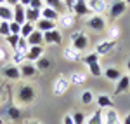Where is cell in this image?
Masks as SVG:
<instances>
[{
    "instance_id": "obj_11",
    "label": "cell",
    "mask_w": 130,
    "mask_h": 124,
    "mask_svg": "<svg viewBox=\"0 0 130 124\" xmlns=\"http://www.w3.org/2000/svg\"><path fill=\"white\" fill-rule=\"evenodd\" d=\"M42 56H43V46H31L26 52V61L37 63Z\"/></svg>"
},
{
    "instance_id": "obj_36",
    "label": "cell",
    "mask_w": 130,
    "mask_h": 124,
    "mask_svg": "<svg viewBox=\"0 0 130 124\" xmlns=\"http://www.w3.org/2000/svg\"><path fill=\"white\" fill-rule=\"evenodd\" d=\"M0 35H2V37H9L10 35L9 21H0Z\"/></svg>"
},
{
    "instance_id": "obj_20",
    "label": "cell",
    "mask_w": 130,
    "mask_h": 124,
    "mask_svg": "<svg viewBox=\"0 0 130 124\" xmlns=\"http://www.w3.org/2000/svg\"><path fill=\"white\" fill-rule=\"evenodd\" d=\"M62 56H64V60H68V61H80L82 60V54L73 46H68V47H64V51H62Z\"/></svg>"
},
{
    "instance_id": "obj_32",
    "label": "cell",
    "mask_w": 130,
    "mask_h": 124,
    "mask_svg": "<svg viewBox=\"0 0 130 124\" xmlns=\"http://www.w3.org/2000/svg\"><path fill=\"white\" fill-rule=\"evenodd\" d=\"M33 31H35V25L26 21V23L21 26V37H23V39H28V37H30Z\"/></svg>"
},
{
    "instance_id": "obj_34",
    "label": "cell",
    "mask_w": 130,
    "mask_h": 124,
    "mask_svg": "<svg viewBox=\"0 0 130 124\" xmlns=\"http://www.w3.org/2000/svg\"><path fill=\"white\" fill-rule=\"evenodd\" d=\"M80 100H82V103H83V105H90L94 100H95V98H94V93H92L90 89H85V91L82 93Z\"/></svg>"
},
{
    "instance_id": "obj_27",
    "label": "cell",
    "mask_w": 130,
    "mask_h": 124,
    "mask_svg": "<svg viewBox=\"0 0 130 124\" xmlns=\"http://www.w3.org/2000/svg\"><path fill=\"white\" fill-rule=\"evenodd\" d=\"M35 66L38 68V72H47V70H50V66H52V60L47 58V56H42L40 60L35 63Z\"/></svg>"
},
{
    "instance_id": "obj_12",
    "label": "cell",
    "mask_w": 130,
    "mask_h": 124,
    "mask_svg": "<svg viewBox=\"0 0 130 124\" xmlns=\"http://www.w3.org/2000/svg\"><path fill=\"white\" fill-rule=\"evenodd\" d=\"M87 5L92 10V14H102V12L108 10L106 0H87Z\"/></svg>"
},
{
    "instance_id": "obj_24",
    "label": "cell",
    "mask_w": 130,
    "mask_h": 124,
    "mask_svg": "<svg viewBox=\"0 0 130 124\" xmlns=\"http://www.w3.org/2000/svg\"><path fill=\"white\" fill-rule=\"evenodd\" d=\"M14 19V12H12V7L9 5H5V4H2L0 5V21H12Z\"/></svg>"
},
{
    "instance_id": "obj_35",
    "label": "cell",
    "mask_w": 130,
    "mask_h": 124,
    "mask_svg": "<svg viewBox=\"0 0 130 124\" xmlns=\"http://www.w3.org/2000/svg\"><path fill=\"white\" fill-rule=\"evenodd\" d=\"M19 39H21V35H14V33H10L9 37H5V40H7V44L10 46V49H12V51H16V49H18Z\"/></svg>"
},
{
    "instance_id": "obj_38",
    "label": "cell",
    "mask_w": 130,
    "mask_h": 124,
    "mask_svg": "<svg viewBox=\"0 0 130 124\" xmlns=\"http://www.w3.org/2000/svg\"><path fill=\"white\" fill-rule=\"evenodd\" d=\"M28 49H30V44H28V40L21 37V39H19V44H18V49H16V51L24 52V54H26V52H28Z\"/></svg>"
},
{
    "instance_id": "obj_31",
    "label": "cell",
    "mask_w": 130,
    "mask_h": 124,
    "mask_svg": "<svg viewBox=\"0 0 130 124\" xmlns=\"http://www.w3.org/2000/svg\"><path fill=\"white\" fill-rule=\"evenodd\" d=\"M87 68H89V73L92 75V77H101V75L104 73L102 66H101V63H92V65H89Z\"/></svg>"
},
{
    "instance_id": "obj_46",
    "label": "cell",
    "mask_w": 130,
    "mask_h": 124,
    "mask_svg": "<svg viewBox=\"0 0 130 124\" xmlns=\"http://www.w3.org/2000/svg\"><path fill=\"white\" fill-rule=\"evenodd\" d=\"M19 4H21V5H23V7H30L31 0H19Z\"/></svg>"
},
{
    "instance_id": "obj_2",
    "label": "cell",
    "mask_w": 130,
    "mask_h": 124,
    "mask_svg": "<svg viewBox=\"0 0 130 124\" xmlns=\"http://www.w3.org/2000/svg\"><path fill=\"white\" fill-rule=\"evenodd\" d=\"M85 25H87L89 30L95 31V33H99V31L108 28V21H106V18H104L102 14H92L90 18H87Z\"/></svg>"
},
{
    "instance_id": "obj_47",
    "label": "cell",
    "mask_w": 130,
    "mask_h": 124,
    "mask_svg": "<svg viewBox=\"0 0 130 124\" xmlns=\"http://www.w3.org/2000/svg\"><path fill=\"white\" fill-rule=\"evenodd\" d=\"M121 122H123V124H130V114H127V115H125V119H123Z\"/></svg>"
},
{
    "instance_id": "obj_8",
    "label": "cell",
    "mask_w": 130,
    "mask_h": 124,
    "mask_svg": "<svg viewBox=\"0 0 130 124\" xmlns=\"http://www.w3.org/2000/svg\"><path fill=\"white\" fill-rule=\"evenodd\" d=\"M115 47H116V40H111V39H102V40L95 46V52H97L99 56H106V54H109Z\"/></svg>"
},
{
    "instance_id": "obj_18",
    "label": "cell",
    "mask_w": 130,
    "mask_h": 124,
    "mask_svg": "<svg viewBox=\"0 0 130 124\" xmlns=\"http://www.w3.org/2000/svg\"><path fill=\"white\" fill-rule=\"evenodd\" d=\"M75 21H76V16L73 14V12H64V14H61L57 23H59L62 28H71L73 25H75Z\"/></svg>"
},
{
    "instance_id": "obj_16",
    "label": "cell",
    "mask_w": 130,
    "mask_h": 124,
    "mask_svg": "<svg viewBox=\"0 0 130 124\" xmlns=\"http://www.w3.org/2000/svg\"><path fill=\"white\" fill-rule=\"evenodd\" d=\"M12 12H14V19L16 23H19L21 26L26 23V7H23L21 4H18V5H14L12 7Z\"/></svg>"
},
{
    "instance_id": "obj_37",
    "label": "cell",
    "mask_w": 130,
    "mask_h": 124,
    "mask_svg": "<svg viewBox=\"0 0 130 124\" xmlns=\"http://www.w3.org/2000/svg\"><path fill=\"white\" fill-rule=\"evenodd\" d=\"M73 122L75 124H85L87 122V115L83 112H75L73 114Z\"/></svg>"
},
{
    "instance_id": "obj_19",
    "label": "cell",
    "mask_w": 130,
    "mask_h": 124,
    "mask_svg": "<svg viewBox=\"0 0 130 124\" xmlns=\"http://www.w3.org/2000/svg\"><path fill=\"white\" fill-rule=\"evenodd\" d=\"M104 124H123L115 108H106L104 112Z\"/></svg>"
},
{
    "instance_id": "obj_6",
    "label": "cell",
    "mask_w": 130,
    "mask_h": 124,
    "mask_svg": "<svg viewBox=\"0 0 130 124\" xmlns=\"http://www.w3.org/2000/svg\"><path fill=\"white\" fill-rule=\"evenodd\" d=\"M2 77H5V79H9V81H19L21 79V72H19V66H16V65H5V66H2Z\"/></svg>"
},
{
    "instance_id": "obj_51",
    "label": "cell",
    "mask_w": 130,
    "mask_h": 124,
    "mask_svg": "<svg viewBox=\"0 0 130 124\" xmlns=\"http://www.w3.org/2000/svg\"><path fill=\"white\" fill-rule=\"evenodd\" d=\"M2 4H5V0H0V5H2Z\"/></svg>"
},
{
    "instance_id": "obj_43",
    "label": "cell",
    "mask_w": 130,
    "mask_h": 124,
    "mask_svg": "<svg viewBox=\"0 0 130 124\" xmlns=\"http://www.w3.org/2000/svg\"><path fill=\"white\" fill-rule=\"evenodd\" d=\"M62 124H75V122H73V115L66 114L64 117H62Z\"/></svg>"
},
{
    "instance_id": "obj_21",
    "label": "cell",
    "mask_w": 130,
    "mask_h": 124,
    "mask_svg": "<svg viewBox=\"0 0 130 124\" xmlns=\"http://www.w3.org/2000/svg\"><path fill=\"white\" fill-rule=\"evenodd\" d=\"M43 2H45V5H47V7H52L54 10H57L59 14L68 12V9H66V5H64V2H62V0H43Z\"/></svg>"
},
{
    "instance_id": "obj_42",
    "label": "cell",
    "mask_w": 130,
    "mask_h": 124,
    "mask_svg": "<svg viewBox=\"0 0 130 124\" xmlns=\"http://www.w3.org/2000/svg\"><path fill=\"white\" fill-rule=\"evenodd\" d=\"M62 2H64V5H66L68 12H71V9H73V5H75V2H76V0H62Z\"/></svg>"
},
{
    "instance_id": "obj_17",
    "label": "cell",
    "mask_w": 130,
    "mask_h": 124,
    "mask_svg": "<svg viewBox=\"0 0 130 124\" xmlns=\"http://www.w3.org/2000/svg\"><path fill=\"white\" fill-rule=\"evenodd\" d=\"M102 75H104L108 81H111V82H118L123 73H121L120 68H116V66H108V68H104V73H102Z\"/></svg>"
},
{
    "instance_id": "obj_15",
    "label": "cell",
    "mask_w": 130,
    "mask_h": 124,
    "mask_svg": "<svg viewBox=\"0 0 130 124\" xmlns=\"http://www.w3.org/2000/svg\"><path fill=\"white\" fill-rule=\"evenodd\" d=\"M130 91V75H121V79L116 82V87H115V94H123Z\"/></svg>"
},
{
    "instance_id": "obj_52",
    "label": "cell",
    "mask_w": 130,
    "mask_h": 124,
    "mask_svg": "<svg viewBox=\"0 0 130 124\" xmlns=\"http://www.w3.org/2000/svg\"><path fill=\"white\" fill-rule=\"evenodd\" d=\"M125 2H127V5H130V0H125Z\"/></svg>"
},
{
    "instance_id": "obj_49",
    "label": "cell",
    "mask_w": 130,
    "mask_h": 124,
    "mask_svg": "<svg viewBox=\"0 0 130 124\" xmlns=\"http://www.w3.org/2000/svg\"><path fill=\"white\" fill-rule=\"evenodd\" d=\"M125 66H127V72H128V75H130V58L127 60V63H125Z\"/></svg>"
},
{
    "instance_id": "obj_7",
    "label": "cell",
    "mask_w": 130,
    "mask_h": 124,
    "mask_svg": "<svg viewBox=\"0 0 130 124\" xmlns=\"http://www.w3.org/2000/svg\"><path fill=\"white\" fill-rule=\"evenodd\" d=\"M71 12L75 16H80V18H90L92 16V10L89 9V5H87L85 0H76L75 5H73V9H71Z\"/></svg>"
},
{
    "instance_id": "obj_5",
    "label": "cell",
    "mask_w": 130,
    "mask_h": 124,
    "mask_svg": "<svg viewBox=\"0 0 130 124\" xmlns=\"http://www.w3.org/2000/svg\"><path fill=\"white\" fill-rule=\"evenodd\" d=\"M70 79H66V77H62V75H59L56 81H54V84H52V93L56 94V96H61V94H64L68 89H70Z\"/></svg>"
},
{
    "instance_id": "obj_33",
    "label": "cell",
    "mask_w": 130,
    "mask_h": 124,
    "mask_svg": "<svg viewBox=\"0 0 130 124\" xmlns=\"http://www.w3.org/2000/svg\"><path fill=\"white\" fill-rule=\"evenodd\" d=\"M24 61H26V54L24 52H19V51H14V54H12V65L21 66Z\"/></svg>"
},
{
    "instance_id": "obj_23",
    "label": "cell",
    "mask_w": 130,
    "mask_h": 124,
    "mask_svg": "<svg viewBox=\"0 0 130 124\" xmlns=\"http://www.w3.org/2000/svg\"><path fill=\"white\" fill-rule=\"evenodd\" d=\"M59 16H61V14L57 12V10H54L52 7H47V5H45V7L42 9V18H43V19L56 21V23H57V19H59Z\"/></svg>"
},
{
    "instance_id": "obj_28",
    "label": "cell",
    "mask_w": 130,
    "mask_h": 124,
    "mask_svg": "<svg viewBox=\"0 0 130 124\" xmlns=\"http://www.w3.org/2000/svg\"><path fill=\"white\" fill-rule=\"evenodd\" d=\"M85 124H104V114H102V110L97 108V110L87 119V122H85Z\"/></svg>"
},
{
    "instance_id": "obj_39",
    "label": "cell",
    "mask_w": 130,
    "mask_h": 124,
    "mask_svg": "<svg viewBox=\"0 0 130 124\" xmlns=\"http://www.w3.org/2000/svg\"><path fill=\"white\" fill-rule=\"evenodd\" d=\"M9 26H10V33H14V35H21V25H19V23L10 21Z\"/></svg>"
},
{
    "instance_id": "obj_4",
    "label": "cell",
    "mask_w": 130,
    "mask_h": 124,
    "mask_svg": "<svg viewBox=\"0 0 130 124\" xmlns=\"http://www.w3.org/2000/svg\"><path fill=\"white\" fill-rule=\"evenodd\" d=\"M125 10H127V2L125 0H115L109 7H108V14H109L111 19H116V18L123 16Z\"/></svg>"
},
{
    "instance_id": "obj_41",
    "label": "cell",
    "mask_w": 130,
    "mask_h": 124,
    "mask_svg": "<svg viewBox=\"0 0 130 124\" xmlns=\"http://www.w3.org/2000/svg\"><path fill=\"white\" fill-rule=\"evenodd\" d=\"M118 35H120V28H118V26H113V28L109 30V37H108V39L116 40V39H118Z\"/></svg>"
},
{
    "instance_id": "obj_25",
    "label": "cell",
    "mask_w": 130,
    "mask_h": 124,
    "mask_svg": "<svg viewBox=\"0 0 130 124\" xmlns=\"http://www.w3.org/2000/svg\"><path fill=\"white\" fill-rule=\"evenodd\" d=\"M42 18V10L38 9H33V7H26V21L28 23H37V21Z\"/></svg>"
},
{
    "instance_id": "obj_10",
    "label": "cell",
    "mask_w": 130,
    "mask_h": 124,
    "mask_svg": "<svg viewBox=\"0 0 130 124\" xmlns=\"http://www.w3.org/2000/svg\"><path fill=\"white\" fill-rule=\"evenodd\" d=\"M19 72H21V79H31V77H35L38 73V68L35 66V63L24 61L19 66Z\"/></svg>"
},
{
    "instance_id": "obj_53",
    "label": "cell",
    "mask_w": 130,
    "mask_h": 124,
    "mask_svg": "<svg viewBox=\"0 0 130 124\" xmlns=\"http://www.w3.org/2000/svg\"><path fill=\"white\" fill-rule=\"evenodd\" d=\"M0 124H4V122H2V121H0Z\"/></svg>"
},
{
    "instance_id": "obj_22",
    "label": "cell",
    "mask_w": 130,
    "mask_h": 124,
    "mask_svg": "<svg viewBox=\"0 0 130 124\" xmlns=\"http://www.w3.org/2000/svg\"><path fill=\"white\" fill-rule=\"evenodd\" d=\"M26 40H28V44H30V47L31 46H43V33L35 28V31L31 33Z\"/></svg>"
},
{
    "instance_id": "obj_9",
    "label": "cell",
    "mask_w": 130,
    "mask_h": 124,
    "mask_svg": "<svg viewBox=\"0 0 130 124\" xmlns=\"http://www.w3.org/2000/svg\"><path fill=\"white\" fill-rule=\"evenodd\" d=\"M61 42H62V33L57 28L43 33V44H47V46H61Z\"/></svg>"
},
{
    "instance_id": "obj_3",
    "label": "cell",
    "mask_w": 130,
    "mask_h": 124,
    "mask_svg": "<svg viewBox=\"0 0 130 124\" xmlns=\"http://www.w3.org/2000/svg\"><path fill=\"white\" fill-rule=\"evenodd\" d=\"M89 44H90V39H89L87 33H83V31H75V33H71V46L78 52L85 51V49L89 47Z\"/></svg>"
},
{
    "instance_id": "obj_26",
    "label": "cell",
    "mask_w": 130,
    "mask_h": 124,
    "mask_svg": "<svg viewBox=\"0 0 130 124\" xmlns=\"http://www.w3.org/2000/svg\"><path fill=\"white\" fill-rule=\"evenodd\" d=\"M21 115H23V112H21V108L18 107V105L10 103L9 107H7V117H9L10 121H19Z\"/></svg>"
},
{
    "instance_id": "obj_29",
    "label": "cell",
    "mask_w": 130,
    "mask_h": 124,
    "mask_svg": "<svg viewBox=\"0 0 130 124\" xmlns=\"http://www.w3.org/2000/svg\"><path fill=\"white\" fill-rule=\"evenodd\" d=\"M85 81H87V75L83 72H73L70 75V82L75 86H82V84H85Z\"/></svg>"
},
{
    "instance_id": "obj_1",
    "label": "cell",
    "mask_w": 130,
    "mask_h": 124,
    "mask_svg": "<svg viewBox=\"0 0 130 124\" xmlns=\"http://www.w3.org/2000/svg\"><path fill=\"white\" fill-rule=\"evenodd\" d=\"M37 100V89L31 84H19L16 94H14V102L18 107H28Z\"/></svg>"
},
{
    "instance_id": "obj_44",
    "label": "cell",
    "mask_w": 130,
    "mask_h": 124,
    "mask_svg": "<svg viewBox=\"0 0 130 124\" xmlns=\"http://www.w3.org/2000/svg\"><path fill=\"white\" fill-rule=\"evenodd\" d=\"M18 4H19V0H5V5H9V7H14Z\"/></svg>"
},
{
    "instance_id": "obj_50",
    "label": "cell",
    "mask_w": 130,
    "mask_h": 124,
    "mask_svg": "<svg viewBox=\"0 0 130 124\" xmlns=\"http://www.w3.org/2000/svg\"><path fill=\"white\" fill-rule=\"evenodd\" d=\"M2 96H4V86H0V102H2Z\"/></svg>"
},
{
    "instance_id": "obj_14",
    "label": "cell",
    "mask_w": 130,
    "mask_h": 124,
    "mask_svg": "<svg viewBox=\"0 0 130 124\" xmlns=\"http://www.w3.org/2000/svg\"><path fill=\"white\" fill-rule=\"evenodd\" d=\"M56 26H57L56 21H49V19H43V18H40V19L35 23V28H37L38 31H42V33H47V31H50V30H56Z\"/></svg>"
},
{
    "instance_id": "obj_40",
    "label": "cell",
    "mask_w": 130,
    "mask_h": 124,
    "mask_svg": "<svg viewBox=\"0 0 130 124\" xmlns=\"http://www.w3.org/2000/svg\"><path fill=\"white\" fill-rule=\"evenodd\" d=\"M30 7H33V9H38V10H42L43 7H45V2H43V0H31Z\"/></svg>"
},
{
    "instance_id": "obj_54",
    "label": "cell",
    "mask_w": 130,
    "mask_h": 124,
    "mask_svg": "<svg viewBox=\"0 0 130 124\" xmlns=\"http://www.w3.org/2000/svg\"><path fill=\"white\" fill-rule=\"evenodd\" d=\"M85 2H87V0H85Z\"/></svg>"
},
{
    "instance_id": "obj_13",
    "label": "cell",
    "mask_w": 130,
    "mask_h": 124,
    "mask_svg": "<svg viewBox=\"0 0 130 124\" xmlns=\"http://www.w3.org/2000/svg\"><path fill=\"white\" fill-rule=\"evenodd\" d=\"M95 103H97V107H99L101 110H102V108H115V100L111 98L109 94H104V93L97 94Z\"/></svg>"
},
{
    "instance_id": "obj_45",
    "label": "cell",
    "mask_w": 130,
    "mask_h": 124,
    "mask_svg": "<svg viewBox=\"0 0 130 124\" xmlns=\"http://www.w3.org/2000/svg\"><path fill=\"white\" fill-rule=\"evenodd\" d=\"M5 58H7V54H5V51H4V49L0 47V65L5 61Z\"/></svg>"
},
{
    "instance_id": "obj_48",
    "label": "cell",
    "mask_w": 130,
    "mask_h": 124,
    "mask_svg": "<svg viewBox=\"0 0 130 124\" xmlns=\"http://www.w3.org/2000/svg\"><path fill=\"white\" fill-rule=\"evenodd\" d=\"M26 124H42V122L37 121V119H31V121H26Z\"/></svg>"
},
{
    "instance_id": "obj_30",
    "label": "cell",
    "mask_w": 130,
    "mask_h": 124,
    "mask_svg": "<svg viewBox=\"0 0 130 124\" xmlns=\"http://www.w3.org/2000/svg\"><path fill=\"white\" fill-rule=\"evenodd\" d=\"M99 58H101V56L94 51V52H87V54H83V56H82V61L89 66V65H92V63H99Z\"/></svg>"
}]
</instances>
